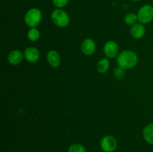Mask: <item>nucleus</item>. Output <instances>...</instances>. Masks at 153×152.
<instances>
[{"mask_svg":"<svg viewBox=\"0 0 153 152\" xmlns=\"http://www.w3.org/2000/svg\"><path fill=\"white\" fill-rule=\"evenodd\" d=\"M138 57L137 54L131 50H126L120 52L117 57V63L118 66L123 69H132L137 65Z\"/></svg>","mask_w":153,"mask_h":152,"instance_id":"1","label":"nucleus"},{"mask_svg":"<svg viewBox=\"0 0 153 152\" xmlns=\"http://www.w3.org/2000/svg\"><path fill=\"white\" fill-rule=\"evenodd\" d=\"M51 19L56 26L65 28L70 24V19L68 13L62 8H56L51 13Z\"/></svg>","mask_w":153,"mask_h":152,"instance_id":"2","label":"nucleus"},{"mask_svg":"<svg viewBox=\"0 0 153 152\" xmlns=\"http://www.w3.org/2000/svg\"><path fill=\"white\" fill-rule=\"evenodd\" d=\"M42 20V12L37 7H32L25 13L24 21L29 28H36Z\"/></svg>","mask_w":153,"mask_h":152,"instance_id":"3","label":"nucleus"},{"mask_svg":"<svg viewBox=\"0 0 153 152\" xmlns=\"http://www.w3.org/2000/svg\"><path fill=\"white\" fill-rule=\"evenodd\" d=\"M137 18L140 23L148 24L153 20V6L146 4L142 6L137 11Z\"/></svg>","mask_w":153,"mask_h":152,"instance_id":"4","label":"nucleus"},{"mask_svg":"<svg viewBox=\"0 0 153 152\" xmlns=\"http://www.w3.org/2000/svg\"><path fill=\"white\" fill-rule=\"evenodd\" d=\"M100 147L104 152H114L117 148V141L111 135H106L100 141Z\"/></svg>","mask_w":153,"mask_h":152,"instance_id":"5","label":"nucleus"},{"mask_svg":"<svg viewBox=\"0 0 153 152\" xmlns=\"http://www.w3.org/2000/svg\"><path fill=\"white\" fill-rule=\"evenodd\" d=\"M104 53L106 58H114L119 55V46L113 40H109L104 46Z\"/></svg>","mask_w":153,"mask_h":152,"instance_id":"6","label":"nucleus"},{"mask_svg":"<svg viewBox=\"0 0 153 152\" xmlns=\"http://www.w3.org/2000/svg\"><path fill=\"white\" fill-rule=\"evenodd\" d=\"M96 43L91 38H86L81 45V49L83 54L86 55H92L96 51Z\"/></svg>","mask_w":153,"mask_h":152,"instance_id":"7","label":"nucleus"},{"mask_svg":"<svg viewBox=\"0 0 153 152\" xmlns=\"http://www.w3.org/2000/svg\"><path fill=\"white\" fill-rule=\"evenodd\" d=\"M24 54L19 50H13L9 52L7 55V61L9 63L13 66H16L20 64L23 61Z\"/></svg>","mask_w":153,"mask_h":152,"instance_id":"8","label":"nucleus"},{"mask_svg":"<svg viewBox=\"0 0 153 152\" xmlns=\"http://www.w3.org/2000/svg\"><path fill=\"white\" fill-rule=\"evenodd\" d=\"M24 58L28 62L34 63L40 58V52L35 47H28L24 52Z\"/></svg>","mask_w":153,"mask_h":152,"instance_id":"9","label":"nucleus"},{"mask_svg":"<svg viewBox=\"0 0 153 152\" xmlns=\"http://www.w3.org/2000/svg\"><path fill=\"white\" fill-rule=\"evenodd\" d=\"M46 59L49 65L53 68H57L61 64V56L55 50H50L47 53Z\"/></svg>","mask_w":153,"mask_h":152,"instance_id":"10","label":"nucleus"},{"mask_svg":"<svg viewBox=\"0 0 153 152\" xmlns=\"http://www.w3.org/2000/svg\"><path fill=\"white\" fill-rule=\"evenodd\" d=\"M145 32H146V30H145L144 25L140 22H137L136 24H134V25H132L130 29V33H131V35L132 36V37H134V39H141L142 37L144 36Z\"/></svg>","mask_w":153,"mask_h":152,"instance_id":"11","label":"nucleus"},{"mask_svg":"<svg viewBox=\"0 0 153 152\" xmlns=\"http://www.w3.org/2000/svg\"><path fill=\"white\" fill-rule=\"evenodd\" d=\"M143 137L146 142L153 145V123L145 126L143 131Z\"/></svg>","mask_w":153,"mask_h":152,"instance_id":"12","label":"nucleus"},{"mask_svg":"<svg viewBox=\"0 0 153 152\" xmlns=\"http://www.w3.org/2000/svg\"><path fill=\"white\" fill-rule=\"evenodd\" d=\"M109 68H110V61L108 58H102L97 63V71L100 73H102V74L106 73L108 71Z\"/></svg>","mask_w":153,"mask_h":152,"instance_id":"13","label":"nucleus"},{"mask_svg":"<svg viewBox=\"0 0 153 152\" xmlns=\"http://www.w3.org/2000/svg\"><path fill=\"white\" fill-rule=\"evenodd\" d=\"M27 37H28V40H31V42L37 41L40 37V31L37 28H31L28 31Z\"/></svg>","mask_w":153,"mask_h":152,"instance_id":"14","label":"nucleus"},{"mask_svg":"<svg viewBox=\"0 0 153 152\" xmlns=\"http://www.w3.org/2000/svg\"><path fill=\"white\" fill-rule=\"evenodd\" d=\"M138 21V18H137V15L134 13H128L124 17V22L126 24L128 25H134L136 24Z\"/></svg>","mask_w":153,"mask_h":152,"instance_id":"15","label":"nucleus"},{"mask_svg":"<svg viewBox=\"0 0 153 152\" xmlns=\"http://www.w3.org/2000/svg\"><path fill=\"white\" fill-rule=\"evenodd\" d=\"M68 152H86V149L82 145L73 143L68 148Z\"/></svg>","mask_w":153,"mask_h":152,"instance_id":"16","label":"nucleus"},{"mask_svg":"<svg viewBox=\"0 0 153 152\" xmlns=\"http://www.w3.org/2000/svg\"><path fill=\"white\" fill-rule=\"evenodd\" d=\"M52 1L57 8H63L67 5L69 0H52Z\"/></svg>","mask_w":153,"mask_h":152,"instance_id":"17","label":"nucleus"},{"mask_svg":"<svg viewBox=\"0 0 153 152\" xmlns=\"http://www.w3.org/2000/svg\"><path fill=\"white\" fill-rule=\"evenodd\" d=\"M124 74H125V69L120 68V67L118 66L117 68H116L114 71V75L116 78H122L124 76Z\"/></svg>","mask_w":153,"mask_h":152,"instance_id":"18","label":"nucleus"},{"mask_svg":"<svg viewBox=\"0 0 153 152\" xmlns=\"http://www.w3.org/2000/svg\"><path fill=\"white\" fill-rule=\"evenodd\" d=\"M131 1H140V0H131Z\"/></svg>","mask_w":153,"mask_h":152,"instance_id":"19","label":"nucleus"}]
</instances>
